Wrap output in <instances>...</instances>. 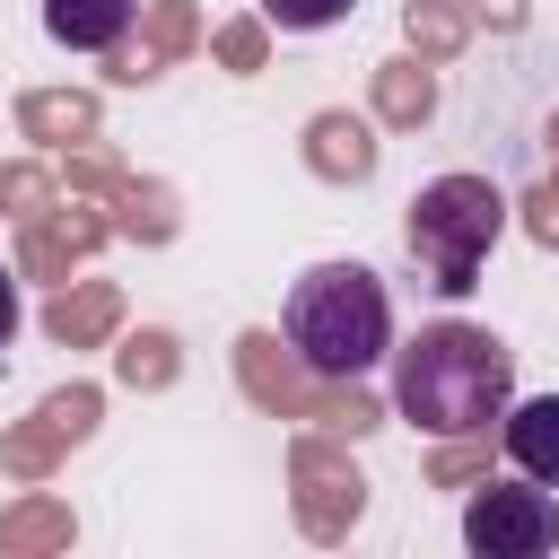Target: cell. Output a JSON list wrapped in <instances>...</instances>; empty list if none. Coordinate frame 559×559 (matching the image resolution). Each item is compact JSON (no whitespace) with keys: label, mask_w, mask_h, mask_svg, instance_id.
Segmentation results:
<instances>
[{"label":"cell","mask_w":559,"mask_h":559,"mask_svg":"<svg viewBox=\"0 0 559 559\" xmlns=\"http://www.w3.org/2000/svg\"><path fill=\"white\" fill-rule=\"evenodd\" d=\"M515 402V358L480 323H428L393 349V411L428 437H480Z\"/></svg>","instance_id":"obj_1"},{"label":"cell","mask_w":559,"mask_h":559,"mask_svg":"<svg viewBox=\"0 0 559 559\" xmlns=\"http://www.w3.org/2000/svg\"><path fill=\"white\" fill-rule=\"evenodd\" d=\"M280 332L314 376H367V367L393 358V297L367 262H314L288 288Z\"/></svg>","instance_id":"obj_2"},{"label":"cell","mask_w":559,"mask_h":559,"mask_svg":"<svg viewBox=\"0 0 559 559\" xmlns=\"http://www.w3.org/2000/svg\"><path fill=\"white\" fill-rule=\"evenodd\" d=\"M498 236H507V192H498L489 175H437V183H419V192H411L402 245H411V262H419L445 297L480 288V271H489Z\"/></svg>","instance_id":"obj_3"},{"label":"cell","mask_w":559,"mask_h":559,"mask_svg":"<svg viewBox=\"0 0 559 559\" xmlns=\"http://www.w3.org/2000/svg\"><path fill=\"white\" fill-rule=\"evenodd\" d=\"M463 550L472 559H542L559 550V498L542 480H489L463 498Z\"/></svg>","instance_id":"obj_4"},{"label":"cell","mask_w":559,"mask_h":559,"mask_svg":"<svg viewBox=\"0 0 559 559\" xmlns=\"http://www.w3.org/2000/svg\"><path fill=\"white\" fill-rule=\"evenodd\" d=\"M498 437H507V463H515L524 480H542V489H559V393H533V402H507V419H498Z\"/></svg>","instance_id":"obj_5"},{"label":"cell","mask_w":559,"mask_h":559,"mask_svg":"<svg viewBox=\"0 0 559 559\" xmlns=\"http://www.w3.org/2000/svg\"><path fill=\"white\" fill-rule=\"evenodd\" d=\"M131 17H140V0H44V35L61 52H114L131 35Z\"/></svg>","instance_id":"obj_6"},{"label":"cell","mask_w":559,"mask_h":559,"mask_svg":"<svg viewBox=\"0 0 559 559\" xmlns=\"http://www.w3.org/2000/svg\"><path fill=\"white\" fill-rule=\"evenodd\" d=\"M358 0H262V17H280L288 35H323V26H341Z\"/></svg>","instance_id":"obj_7"},{"label":"cell","mask_w":559,"mask_h":559,"mask_svg":"<svg viewBox=\"0 0 559 559\" xmlns=\"http://www.w3.org/2000/svg\"><path fill=\"white\" fill-rule=\"evenodd\" d=\"M17 314H26V306H17V280H9V262H0V358H9V341H17Z\"/></svg>","instance_id":"obj_8"}]
</instances>
